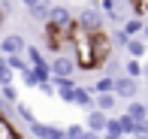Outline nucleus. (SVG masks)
<instances>
[{
	"instance_id": "f257e3e1",
	"label": "nucleus",
	"mask_w": 148,
	"mask_h": 139,
	"mask_svg": "<svg viewBox=\"0 0 148 139\" xmlns=\"http://www.w3.org/2000/svg\"><path fill=\"white\" fill-rule=\"evenodd\" d=\"M70 45H73V61H76L79 70H85V73H94V70H97L91 34H85L79 24H76V30H73V36H70Z\"/></svg>"
},
{
	"instance_id": "f03ea898",
	"label": "nucleus",
	"mask_w": 148,
	"mask_h": 139,
	"mask_svg": "<svg viewBox=\"0 0 148 139\" xmlns=\"http://www.w3.org/2000/svg\"><path fill=\"white\" fill-rule=\"evenodd\" d=\"M76 24L85 30V34H103L106 30V15L100 12V6H85L82 12H79V18H76Z\"/></svg>"
},
{
	"instance_id": "7ed1b4c3",
	"label": "nucleus",
	"mask_w": 148,
	"mask_h": 139,
	"mask_svg": "<svg viewBox=\"0 0 148 139\" xmlns=\"http://www.w3.org/2000/svg\"><path fill=\"white\" fill-rule=\"evenodd\" d=\"M45 27H55V30H60V34L73 36V30H76V18H73V12L66 9V6H51Z\"/></svg>"
},
{
	"instance_id": "20e7f679",
	"label": "nucleus",
	"mask_w": 148,
	"mask_h": 139,
	"mask_svg": "<svg viewBox=\"0 0 148 139\" xmlns=\"http://www.w3.org/2000/svg\"><path fill=\"white\" fill-rule=\"evenodd\" d=\"M91 42H94V61H97V70H103V64H106V58L112 55V45H115V42H112V36L106 34V30H103V34H94Z\"/></svg>"
},
{
	"instance_id": "39448f33",
	"label": "nucleus",
	"mask_w": 148,
	"mask_h": 139,
	"mask_svg": "<svg viewBox=\"0 0 148 139\" xmlns=\"http://www.w3.org/2000/svg\"><path fill=\"white\" fill-rule=\"evenodd\" d=\"M136 91H139V79H130V76H115V97L118 100H136Z\"/></svg>"
},
{
	"instance_id": "423d86ee",
	"label": "nucleus",
	"mask_w": 148,
	"mask_h": 139,
	"mask_svg": "<svg viewBox=\"0 0 148 139\" xmlns=\"http://www.w3.org/2000/svg\"><path fill=\"white\" fill-rule=\"evenodd\" d=\"M27 42H24L21 34H6L0 39V58H12V55H24Z\"/></svg>"
},
{
	"instance_id": "0eeeda50",
	"label": "nucleus",
	"mask_w": 148,
	"mask_h": 139,
	"mask_svg": "<svg viewBox=\"0 0 148 139\" xmlns=\"http://www.w3.org/2000/svg\"><path fill=\"white\" fill-rule=\"evenodd\" d=\"M73 73H76V61L70 55H58L51 61V79H73Z\"/></svg>"
},
{
	"instance_id": "6e6552de",
	"label": "nucleus",
	"mask_w": 148,
	"mask_h": 139,
	"mask_svg": "<svg viewBox=\"0 0 148 139\" xmlns=\"http://www.w3.org/2000/svg\"><path fill=\"white\" fill-rule=\"evenodd\" d=\"M30 133L36 139H66V130L64 127H58V124H42V121L30 124Z\"/></svg>"
},
{
	"instance_id": "1a4fd4ad",
	"label": "nucleus",
	"mask_w": 148,
	"mask_h": 139,
	"mask_svg": "<svg viewBox=\"0 0 148 139\" xmlns=\"http://www.w3.org/2000/svg\"><path fill=\"white\" fill-rule=\"evenodd\" d=\"M106 124H109V115H106V112H97V109H91L88 118H85V130L94 133V136H103L106 133Z\"/></svg>"
},
{
	"instance_id": "9d476101",
	"label": "nucleus",
	"mask_w": 148,
	"mask_h": 139,
	"mask_svg": "<svg viewBox=\"0 0 148 139\" xmlns=\"http://www.w3.org/2000/svg\"><path fill=\"white\" fill-rule=\"evenodd\" d=\"M55 82V91L58 97L64 103H73V97H76V79H51Z\"/></svg>"
},
{
	"instance_id": "9b49d317",
	"label": "nucleus",
	"mask_w": 148,
	"mask_h": 139,
	"mask_svg": "<svg viewBox=\"0 0 148 139\" xmlns=\"http://www.w3.org/2000/svg\"><path fill=\"white\" fill-rule=\"evenodd\" d=\"M115 106H118V97H115V94H97V97H94V109H97V112L112 115Z\"/></svg>"
},
{
	"instance_id": "f8f14e48",
	"label": "nucleus",
	"mask_w": 148,
	"mask_h": 139,
	"mask_svg": "<svg viewBox=\"0 0 148 139\" xmlns=\"http://www.w3.org/2000/svg\"><path fill=\"white\" fill-rule=\"evenodd\" d=\"M91 94H115V76H100L97 82L91 85Z\"/></svg>"
},
{
	"instance_id": "ddd939ff",
	"label": "nucleus",
	"mask_w": 148,
	"mask_h": 139,
	"mask_svg": "<svg viewBox=\"0 0 148 139\" xmlns=\"http://www.w3.org/2000/svg\"><path fill=\"white\" fill-rule=\"evenodd\" d=\"M73 106H82V109H94V94L91 88H82V85H76V97H73Z\"/></svg>"
},
{
	"instance_id": "4468645a",
	"label": "nucleus",
	"mask_w": 148,
	"mask_h": 139,
	"mask_svg": "<svg viewBox=\"0 0 148 139\" xmlns=\"http://www.w3.org/2000/svg\"><path fill=\"white\" fill-rule=\"evenodd\" d=\"M145 51H148V42H145L142 36H133L130 42H127V55H130L133 61H142V58H145Z\"/></svg>"
},
{
	"instance_id": "2eb2a0df",
	"label": "nucleus",
	"mask_w": 148,
	"mask_h": 139,
	"mask_svg": "<svg viewBox=\"0 0 148 139\" xmlns=\"http://www.w3.org/2000/svg\"><path fill=\"white\" fill-rule=\"evenodd\" d=\"M49 9H51V6H49V0H42V3L30 6V9H27V15H30L36 24H45V21H49Z\"/></svg>"
},
{
	"instance_id": "dca6fc26",
	"label": "nucleus",
	"mask_w": 148,
	"mask_h": 139,
	"mask_svg": "<svg viewBox=\"0 0 148 139\" xmlns=\"http://www.w3.org/2000/svg\"><path fill=\"white\" fill-rule=\"evenodd\" d=\"M142 27H145V21L133 15V18H127V21H124V27H121V30H124V34L133 39V36H139V34H142Z\"/></svg>"
},
{
	"instance_id": "f3484780",
	"label": "nucleus",
	"mask_w": 148,
	"mask_h": 139,
	"mask_svg": "<svg viewBox=\"0 0 148 139\" xmlns=\"http://www.w3.org/2000/svg\"><path fill=\"white\" fill-rule=\"evenodd\" d=\"M6 67L21 76L24 70H30V64H27V58H24V55H12V58H6Z\"/></svg>"
},
{
	"instance_id": "a211bd4d",
	"label": "nucleus",
	"mask_w": 148,
	"mask_h": 139,
	"mask_svg": "<svg viewBox=\"0 0 148 139\" xmlns=\"http://www.w3.org/2000/svg\"><path fill=\"white\" fill-rule=\"evenodd\" d=\"M124 115H130L133 121H148V118H145V103H142V100H133L130 106H127Z\"/></svg>"
},
{
	"instance_id": "6ab92c4d",
	"label": "nucleus",
	"mask_w": 148,
	"mask_h": 139,
	"mask_svg": "<svg viewBox=\"0 0 148 139\" xmlns=\"http://www.w3.org/2000/svg\"><path fill=\"white\" fill-rule=\"evenodd\" d=\"M15 115L21 118L27 127H30V124H36V115H33V109H30V106H24V103H15Z\"/></svg>"
},
{
	"instance_id": "aec40b11",
	"label": "nucleus",
	"mask_w": 148,
	"mask_h": 139,
	"mask_svg": "<svg viewBox=\"0 0 148 139\" xmlns=\"http://www.w3.org/2000/svg\"><path fill=\"white\" fill-rule=\"evenodd\" d=\"M142 73H145L142 61H133V58H130V61L124 64V76H130V79H139V76H142Z\"/></svg>"
},
{
	"instance_id": "412c9836",
	"label": "nucleus",
	"mask_w": 148,
	"mask_h": 139,
	"mask_svg": "<svg viewBox=\"0 0 148 139\" xmlns=\"http://www.w3.org/2000/svg\"><path fill=\"white\" fill-rule=\"evenodd\" d=\"M118 124H121V136H133L136 133V121L130 115H118Z\"/></svg>"
},
{
	"instance_id": "4be33fe9",
	"label": "nucleus",
	"mask_w": 148,
	"mask_h": 139,
	"mask_svg": "<svg viewBox=\"0 0 148 139\" xmlns=\"http://www.w3.org/2000/svg\"><path fill=\"white\" fill-rule=\"evenodd\" d=\"M0 100H6V103L15 106L18 103V88H15V85H3V88H0Z\"/></svg>"
},
{
	"instance_id": "5701e85b",
	"label": "nucleus",
	"mask_w": 148,
	"mask_h": 139,
	"mask_svg": "<svg viewBox=\"0 0 148 139\" xmlns=\"http://www.w3.org/2000/svg\"><path fill=\"white\" fill-rule=\"evenodd\" d=\"M18 136V130L12 127V121L9 118H0V139H15Z\"/></svg>"
},
{
	"instance_id": "b1692460",
	"label": "nucleus",
	"mask_w": 148,
	"mask_h": 139,
	"mask_svg": "<svg viewBox=\"0 0 148 139\" xmlns=\"http://www.w3.org/2000/svg\"><path fill=\"white\" fill-rule=\"evenodd\" d=\"M12 76H15V73L6 67V58H0V88H3V85H12Z\"/></svg>"
},
{
	"instance_id": "393cba45",
	"label": "nucleus",
	"mask_w": 148,
	"mask_h": 139,
	"mask_svg": "<svg viewBox=\"0 0 148 139\" xmlns=\"http://www.w3.org/2000/svg\"><path fill=\"white\" fill-rule=\"evenodd\" d=\"M85 133H88L85 124H70L66 127V139H85Z\"/></svg>"
},
{
	"instance_id": "a878e982",
	"label": "nucleus",
	"mask_w": 148,
	"mask_h": 139,
	"mask_svg": "<svg viewBox=\"0 0 148 139\" xmlns=\"http://www.w3.org/2000/svg\"><path fill=\"white\" fill-rule=\"evenodd\" d=\"M21 82H24V88H39V79H36L33 70H24L21 73Z\"/></svg>"
},
{
	"instance_id": "bb28decb",
	"label": "nucleus",
	"mask_w": 148,
	"mask_h": 139,
	"mask_svg": "<svg viewBox=\"0 0 148 139\" xmlns=\"http://www.w3.org/2000/svg\"><path fill=\"white\" fill-rule=\"evenodd\" d=\"M112 42H118V45H121V49H127V42H130V36H127V34H124V30H121V27H118V34H115V36H112Z\"/></svg>"
},
{
	"instance_id": "cd10ccee",
	"label": "nucleus",
	"mask_w": 148,
	"mask_h": 139,
	"mask_svg": "<svg viewBox=\"0 0 148 139\" xmlns=\"http://www.w3.org/2000/svg\"><path fill=\"white\" fill-rule=\"evenodd\" d=\"M12 112H15V106H12V103H6V100H0V118H9Z\"/></svg>"
},
{
	"instance_id": "c85d7f7f",
	"label": "nucleus",
	"mask_w": 148,
	"mask_h": 139,
	"mask_svg": "<svg viewBox=\"0 0 148 139\" xmlns=\"http://www.w3.org/2000/svg\"><path fill=\"white\" fill-rule=\"evenodd\" d=\"M39 94H45V97L58 94V91H55V82H42V85H39Z\"/></svg>"
},
{
	"instance_id": "c756f323",
	"label": "nucleus",
	"mask_w": 148,
	"mask_h": 139,
	"mask_svg": "<svg viewBox=\"0 0 148 139\" xmlns=\"http://www.w3.org/2000/svg\"><path fill=\"white\" fill-rule=\"evenodd\" d=\"M24 3V9H30V6H36V3H42V0H21Z\"/></svg>"
},
{
	"instance_id": "7c9ffc66",
	"label": "nucleus",
	"mask_w": 148,
	"mask_h": 139,
	"mask_svg": "<svg viewBox=\"0 0 148 139\" xmlns=\"http://www.w3.org/2000/svg\"><path fill=\"white\" fill-rule=\"evenodd\" d=\"M142 39L148 42V21H145V27H142Z\"/></svg>"
},
{
	"instance_id": "2f4dec72",
	"label": "nucleus",
	"mask_w": 148,
	"mask_h": 139,
	"mask_svg": "<svg viewBox=\"0 0 148 139\" xmlns=\"http://www.w3.org/2000/svg\"><path fill=\"white\" fill-rule=\"evenodd\" d=\"M85 139H103V136H94V133H85Z\"/></svg>"
},
{
	"instance_id": "473e14b6",
	"label": "nucleus",
	"mask_w": 148,
	"mask_h": 139,
	"mask_svg": "<svg viewBox=\"0 0 148 139\" xmlns=\"http://www.w3.org/2000/svg\"><path fill=\"white\" fill-rule=\"evenodd\" d=\"M145 118H148V100H145Z\"/></svg>"
},
{
	"instance_id": "72a5a7b5",
	"label": "nucleus",
	"mask_w": 148,
	"mask_h": 139,
	"mask_svg": "<svg viewBox=\"0 0 148 139\" xmlns=\"http://www.w3.org/2000/svg\"><path fill=\"white\" fill-rule=\"evenodd\" d=\"M121 139H133V136H121Z\"/></svg>"
},
{
	"instance_id": "f704fd0d",
	"label": "nucleus",
	"mask_w": 148,
	"mask_h": 139,
	"mask_svg": "<svg viewBox=\"0 0 148 139\" xmlns=\"http://www.w3.org/2000/svg\"><path fill=\"white\" fill-rule=\"evenodd\" d=\"M145 79H148V67H145Z\"/></svg>"
},
{
	"instance_id": "c9c22d12",
	"label": "nucleus",
	"mask_w": 148,
	"mask_h": 139,
	"mask_svg": "<svg viewBox=\"0 0 148 139\" xmlns=\"http://www.w3.org/2000/svg\"><path fill=\"white\" fill-rule=\"evenodd\" d=\"M15 139H21V136H15Z\"/></svg>"
}]
</instances>
